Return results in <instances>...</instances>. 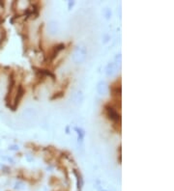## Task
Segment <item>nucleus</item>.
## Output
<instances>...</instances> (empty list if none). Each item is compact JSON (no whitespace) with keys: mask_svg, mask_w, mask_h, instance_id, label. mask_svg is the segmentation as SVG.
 I'll return each mask as SVG.
<instances>
[{"mask_svg":"<svg viewBox=\"0 0 174 191\" xmlns=\"http://www.w3.org/2000/svg\"><path fill=\"white\" fill-rule=\"evenodd\" d=\"M23 94H24L23 89H22L21 86H20L19 89H18V91H16V97H15V105H14V108H16V106L19 105L20 102V99H22V97H23Z\"/></svg>","mask_w":174,"mask_h":191,"instance_id":"39448f33","label":"nucleus"},{"mask_svg":"<svg viewBox=\"0 0 174 191\" xmlns=\"http://www.w3.org/2000/svg\"><path fill=\"white\" fill-rule=\"evenodd\" d=\"M109 85L105 81H101L97 85V91L101 96H105L109 93Z\"/></svg>","mask_w":174,"mask_h":191,"instance_id":"7ed1b4c3","label":"nucleus"},{"mask_svg":"<svg viewBox=\"0 0 174 191\" xmlns=\"http://www.w3.org/2000/svg\"><path fill=\"white\" fill-rule=\"evenodd\" d=\"M105 112H106V115H108V117L110 120L115 121V122L120 120V115L118 114V112H117L113 107H111V106H109V105L105 106Z\"/></svg>","mask_w":174,"mask_h":191,"instance_id":"f03ea898","label":"nucleus"},{"mask_svg":"<svg viewBox=\"0 0 174 191\" xmlns=\"http://www.w3.org/2000/svg\"><path fill=\"white\" fill-rule=\"evenodd\" d=\"M103 14H104V16H105V19H109L110 16H111V12L108 10V9H105L104 11H103Z\"/></svg>","mask_w":174,"mask_h":191,"instance_id":"9d476101","label":"nucleus"},{"mask_svg":"<svg viewBox=\"0 0 174 191\" xmlns=\"http://www.w3.org/2000/svg\"><path fill=\"white\" fill-rule=\"evenodd\" d=\"M65 47L64 44H59V46L57 47H54V50H53V52L51 53V59H54L56 56H57V54L61 51V50H63Z\"/></svg>","mask_w":174,"mask_h":191,"instance_id":"0eeeda50","label":"nucleus"},{"mask_svg":"<svg viewBox=\"0 0 174 191\" xmlns=\"http://www.w3.org/2000/svg\"><path fill=\"white\" fill-rule=\"evenodd\" d=\"M117 72H118V66H117L114 62H112V63H109L108 66H106L105 68V75L108 76H114L117 75Z\"/></svg>","mask_w":174,"mask_h":191,"instance_id":"20e7f679","label":"nucleus"},{"mask_svg":"<svg viewBox=\"0 0 174 191\" xmlns=\"http://www.w3.org/2000/svg\"><path fill=\"white\" fill-rule=\"evenodd\" d=\"M83 94L80 91H77L74 94V96H73V100H74V102L76 104H80L83 102Z\"/></svg>","mask_w":174,"mask_h":191,"instance_id":"423d86ee","label":"nucleus"},{"mask_svg":"<svg viewBox=\"0 0 174 191\" xmlns=\"http://www.w3.org/2000/svg\"><path fill=\"white\" fill-rule=\"evenodd\" d=\"M87 50L83 46H78L75 48L72 54V59L76 64H81L86 59Z\"/></svg>","mask_w":174,"mask_h":191,"instance_id":"f257e3e1","label":"nucleus"},{"mask_svg":"<svg viewBox=\"0 0 174 191\" xmlns=\"http://www.w3.org/2000/svg\"><path fill=\"white\" fill-rule=\"evenodd\" d=\"M75 130L77 131L78 141H82V139H83L84 135H85V132H84V130H81V128H75Z\"/></svg>","mask_w":174,"mask_h":191,"instance_id":"6e6552de","label":"nucleus"},{"mask_svg":"<svg viewBox=\"0 0 174 191\" xmlns=\"http://www.w3.org/2000/svg\"><path fill=\"white\" fill-rule=\"evenodd\" d=\"M0 23H1V18H0Z\"/></svg>","mask_w":174,"mask_h":191,"instance_id":"f8f14e48","label":"nucleus"},{"mask_svg":"<svg viewBox=\"0 0 174 191\" xmlns=\"http://www.w3.org/2000/svg\"><path fill=\"white\" fill-rule=\"evenodd\" d=\"M74 5H75V1H73V2H69V9L71 10V8L73 7V6H74Z\"/></svg>","mask_w":174,"mask_h":191,"instance_id":"9b49d317","label":"nucleus"},{"mask_svg":"<svg viewBox=\"0 0 174 191\" xmlns=\"http://www.w3.org/2000/svg\"><path fill=\"white\" fill-rule=\"evenodd\" d=\"M23 186H24V184L22 183L21 182H16L15 183V189H18V190H20V189H23Z\"/></svg>","mask_w":174,"mask_h":191,"instance_id":"1a4fd4ad","label":"nucleus"}]
</instances>
